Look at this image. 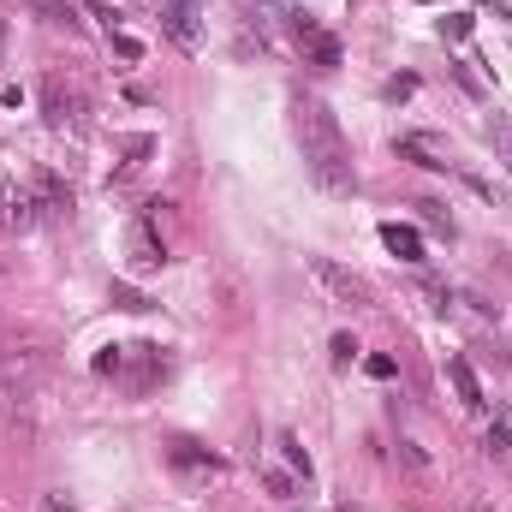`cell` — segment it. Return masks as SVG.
I'll return each instance as SVG.
<instances>
[{
	"mask_svg": "<svg viewBox=\"0 0 512 512\" xmlns=\"http://www.w3.org/2000/svg\"><path fill=\"white\" fill-rule=\"evenodd\" d=\"M137 352V370H131V393H149L155 387V376H167V358H161V346H131Z\"/></svg>",
	"mask_w": 512,
	"mask_h": 512,
	"instance_id": "30bf717a",
	"label": "cell"
},
{
	"mask_svg": "<svg viewBox=\"0 0 512 512\" xmlns=\"http://www.w3.org/2000/svg\"><path fill=\"white\" fill-rule=\"evenodd\" d=\"M131 268H137V274H155V268H161V262H167V239H161V233H149V227H143V221H137V227H131Z\"/></svg>",
	"mask_w": 512,
	"mask_h": 512,
	"instance_id": "8992f818",
	"label": "cell"
},
{
	"mask_svg": "<svg viewBox=\"0 0 512 512\" xmlns=\"http://www.w3.org/2000/svg\"><path fill=\"white\" fill-rule=\"evenodd\" d=\"M24 6H30L36 18H48V24H60V30H72V36L84 30V18H78V6H72V0H24Z\"/></svg>",
	"mask_w": 512,
	"mask_h": 512,
	"instance_id": "7c38bea8",
	"label": "cell"
},
{
	"mask_svg": "<svg viewBox=\"0 0 512 512\" xmlns=\"http://www.w3.org/2000/svg\"><path fill=\"white\" fill-rule=\"evenodd\" d=\"M310 274H316V286H322L334 304H346V310H370V304H376L370 280H364V274H352V268H340L334 256H310Z\"/></svg>",
	"mask_w": 512,
	"mask_h": 512,
	"instance_id": "7a4b0ae2",
	"label": "cell"
},
{
	"mask_svg": "<svg viewBox=\"0 0 512 512\" xmlns=\"http://www.w3.org/2000/svg\"><path fill=\"white\" fill-rule=\"evenodd\" d=\"M441 36H453V42H459V36H471V18H447V24H441Z\"/></svg>",
	"mask_w": 512,
	"mask_h": 512,
	"instance_id": "7402d4cb",
	"label": "cell"
},
{
	"mask_svg": "<svg viewBox=\"0 0 512 512\" xmlns=\"http://www.w3.org/2000/svg\"><path fill=\"white\" fill-rule=\"evenodd\" d=\"M36 221H42V209H36L30 185L0 179V227H6V233H24V227H36Z\"/></svg>",
	"mask_w": 512,
	"mask_h": 512,
	"instance_id": "5b68a950",
	"label": "cell"
},
{
	"mask_svg": "<svg viewBox=\"0 0 512 512\" xmlns=\"http://www.w3.org/2000/svg\"><path fill=\"white\" fill-rule=\"evenodd\" d=\"M0 54H6V18H0Z\"/></svg>",
	"mask_w": 512,
	"mask_h": 512,
	"instance_id": "484cf974",
	"label": "cell"
},
{
	"mask_svg": "<svg viewBox=\"0 0 512 512\" xmlns=\"http://www.w3.org/2000/svg\"><path fill=\"white\" fill-rule=\"evenodd\" d=\"M483 447H489V453H495V459H507V447H512V429H507V423H495V429H489V441H483Z\"/></svg>",
	"mask_w": 512,
	"mask_h": 512,
	"instance_id": "e0dca14e",
	"label": "cell"
},
{
	"mask_svg": "<svg viewBox=\"0 0 512 512\" xmlns=\"http://www.w3.org/2000/svg\"><path fill=\"white\" fill-rule=\"evenodd\" d=\"M161 24H167L173 42L197 48V0H161Z\"/></svg>",
	"mask_w": 512,
	"mask_h": 512,
	"instance_id": "ba28073f",
	"label": "cell"
},
{
	"mask_svg": "<svg viewBox=\"0 0 512 512\" xmlns=\"http://www.w3.org/2000/svg\"><path fill=\"white\" fill-rule=\"evenodd\" d=\"M173 465H179V471H197V465H209V471H215L221 459H215V453H197L191 441H179V447H173Z\"/></svg>",
	"mask_w": 512,
	"mask_h": 512,
	"instance_id": "9a60e30c",
	"label": "cell"
},
{
	"mask_svg": "<svg viewBox=\"0 0 512 512\" xmlns=\"http://www.w3.org/2000/svg\"><path fill=\"white\" fill-rule=\"evenodd\" d=\"M262 483H268V495H274V501H292V477H286V471H268Z\"/></svg>",
	"mask_w": 512,
	"mask_h": 512,
	"instance_id": "ac0fdd59",
	"label": "cell"
},
{
	"mask_svg": "<svg viewBox=\"0 0 512 512\" xmlns=\"http://www.w3.org/2000/svg\"><path fill=\"white\" fill-rule=\"evenodd\" d=\"M292 30H298V42H304V54H310L316 66H340V42H334L328 30H316V24H310L304 12L292 18Z\"/></svg>",
	"mask_w": 512,
	"mask_h": 512,
	"instance_id": "52a82bcc",
	"label": "cell"
},
{
	"mask_svg": "<svg viewBox=\"0 0 512 512\" xmlns=\"http://www.w3.org/2000/svg\"><path fill=\"white\" fill-rule=\"evenodd\" d=\"M292 126H298V143H304V167L322 191L334 197H352L358 191V167H352V149L340 137V120L328 114L322 96H298L292 102Z\"/></svg>",
	"mask_w": 512,
	"mask_h": 512,
	"instance_id": "6da1fadb",
	"label": "cell"
},
{
	"mask_svg": "<svg viewBox=\"0 0 512 512\" xmlns=\"http://www.w3.org/2000/svg\"><path fill=\"white\" fill-rule=\"evenodd\" d=\"M0 108H18V90H0Z\"/></svg>",
	"mask_w": 512,
	"mask_h": 512,
	"instance_id": "d4e9b609",
	"label": "cell"
},
{
	"mask_svg": "<svg viewBox=\"0 0 512 512\" xmlns=\"http://www.w3.org/2000/svg\"><path fill=\"white\" fill-rule=\"evenodd\" d=\"M42 512H72V507H66V501H60V495H48V507H42Z\"/></svg>",
	"mask_w": 512,
	"mask_h": 512,
	"instance_id": "cb8c5ba5",
	"label": "cell"
},
{
	"mask_svg": "<svg viewBox=\"0 0 512 512\" xmlns=\"http://www.w3.org/2000/svg\"><path fill=\"white\" fill-rule=\"evenodd\" d=\"M393 149H399L405 161H417V167H429V173H447V167H453V161H447V149H441L435 137H399Z\"/></svg>",
	"mask_w": 512,
	"mask_h": 512,
	"instance_id": "9c48e42d",
	"label": "cell"
},
{
	"mask_svg": "<svg viewBox=\"0 0 512 512\" xmlns=\"http://www.w3.org/2000/svg\"><path fill=\"white\" fill-rule=\"evenodd\" d=\"M489 143H495V155H501V167L512 173V120H507V114H495V120H489Z\"/></svg>",
	"mask_w": 512,
	"mask_h": 512,
	"instance_id": "5bb4252c",
	"label": "cell"
},
{
	"mask_svg": "<svg viewBox=\"0 0 512 512\" xmlns=\"http://www.w3.org/2000/svg\"><path fill=\"white\" fill-rule=\"evenodd\" d=\"M30 197H36L42 221H60V215H72V185H66L54 167H36V173H30Z\"/></svg>",
	"mask_w": 512,
	"mask_h": 512,
	"instance_id": "277c9868",
	"label": "cell"
},
{
	"mask_svg": "<svg viewBox=\"0 0 512 512\" xmlns=\"http://www.w3.org/2000/svg\"><path fill=\"white\" fill-rule=\"evenodd\" d=\"M447 376H453V387H459V405H465V411H483V382H477V370H471L465 358H453Z\"/></svg>",
	"mask_w": 512,
	"mask_h": 512,
	"instance_id": "8fae6325",
	"label": "cell"
},
{
	"mask_svg": "<svg viewBox=\"0 0 512 512\" xmlns=\"http://www.w3.org/2000/svg\"><path fill=\"white\" fill-rule=\"evenodd\" d=\"M114 304H120V310H149V298L131 292V286H114Z\"/></svg>",
	"mask_w": 512,
	"mask_h": 512,
	"instance_id": "d6986e66",
	"label": "cell"
},
{
	"mask_svg": "<svg viewBox=\"0 0 512 512\" xmlns=\"http://www.w3.org/2000/svg\"><path fill=\"white\" fill-rule=\"evenodd\" d=\"M399 459H405L411 471H429V459H423V447H417V441H399Z\"/></svg>",
	"mask_w": 512,
	"mask_h": 512,
	"instance_id": "44dd1931",
	"label": "cell"
},
{
	"mask_svg": "<svg viewBox=\"0 0 512 512\" xmlns=\"http://www.w3.org/2000/svg\"><path fill=\"white\" fill-rule=\"evenodd\" d=\"M417 209H423V221H429L435 233H447V239H453V221H447V209H441V203H429V197H423Z\"/></svg>",
	"mask_w": 512,
	"mask_h": 512,
	"instance_id": "2e32d148",
	"label": "cell"
},
{
	"mask_svg": "<svg viewBox=\"0 0 512 512\" xmlns=\"http://www.w3.org/2000/svg\"><path fill=\"white\" fill-rule=\"evenodd\" d=\"M280 447H286V459H292V465H298V471L310 477V459H304V447H298V441H280Z\"/></svg>",
	"mask_w": 512,
	"mask_h": 512,
	"instance_id": "603a6c76",
	"label": "cell"
},
{
	"mask_svg": "<svg viewBox=\"0 0 512 512\" xmlns=\"http://www.w3.org/2000/svg\"><path fill=\"white\" fill-rule=\"evenodd\" d=\"M358 358V340L352 334H334V364H352Z\"/></svg>",
	"mask_w": 512,
	"mask_h": 512,
	"instance_id": "ffe728a7",
	"label": "cell"
},
{
	"mask_svg": "<svg viewBox=\"0 0 512 512\" xmlns=\"http://www.w3.org/2000/svg\"><path fill=\"white\" fill-rule=\"evenodd\" d=\"M42 120H48L54 131H84V120H90L84 90L66 84V78H42Z\"/></svg>",
	"mask_w": 512,
	"mask_h": 512,
	"instance_id": "3957f363",
	"label": "cell"
},
{
	"mask_svg": "<svg viewBox=\"0 0 512 512\" xmlns=\"http://www.w3.org/2000/svg\"><path fill=\"white\" fill-rule=\"evenodd\" d=\"M382 245L399 256V262H423V239H417L411 227H399V221H387L382 227Z\"/></svg>",
	"mask_w": 512,
	"mask_h": 512,
	"instance_id": "4fadbf2b",
	"label": "cell"
}]
</instances>
